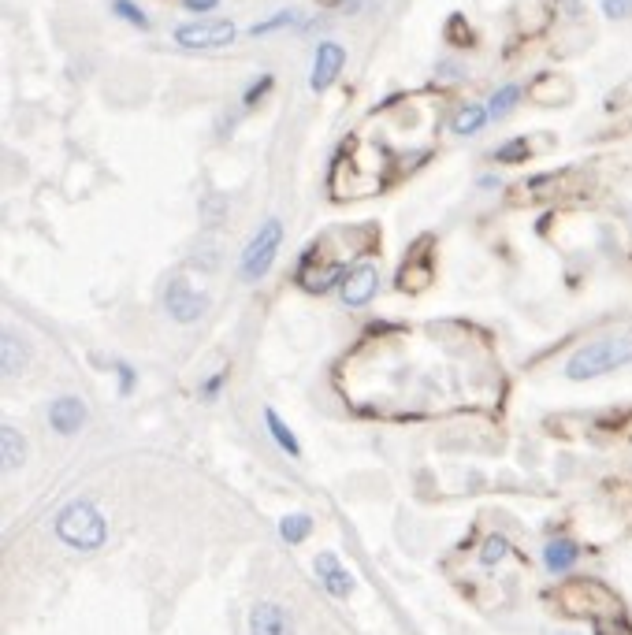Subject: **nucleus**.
<instances>
[{"mask_svg": "<svg viewBox=\"0 0 632 635\" xmlns=\"http://www.w3.org/2000/svg\"><path fill=\"white\" fill-rule=\"evenodd\" d=\"M298 23V12H279V15H272V19H264V23H257L250 30L253 38H264V34H272V30H283V26H294Z\"/></svg>", "mask_w": 632, "mask_h": 635, "instance_id": "obj_24", "label": "nucleus"}, {"mask_svg": "<svg viewBox=\"0 0 632 635\" xmlns=\"http://www.w3.org/2000/svg\"><path fill=\"white\" fill-rule=\"evenodd\" d=\"M264 424H268V435H272V442H276L283 454L298 457L302 454V446H298V439L290 435V428L283 424V416L276 413V409H264Z\"/></svg>", "mask_w": 632, "mask_h": 635, "instance_id": "obj_19", "label": "nucleus"}, {"mask_svg": "<svg viewBox=\"0 0 632 635\" xmlns=\"http://www.w3.org/2000/svg\"><path fill=\"white\" fill-rule=\"evenodd\" d=\"M577 543L573 539H551V543L543 546V565L551 572H569L573 569V561H577Z\"/></svg>", "mask_w": 632, "mask_h": 635, "instance_id": "obj_17", "label": "nucleus"}, {"mask_svg": "<svg viewBox=\"0 0 632 635\" xmlns=\"http://www.w3.org/2000/svg\"><path fill=\"white\" fill-rule=\"evenodd\" d=\"M268 90H272V75H261V78H257V82L250 86V93H246L242 101H246V104H257Z\"/></svg>", "mask_w": 632, "mask_h": 635, "instance_id": "obj_27", "label": "nucleus"}, {"mask_svg": "<svg viewBox=\"0 0 632 635\" xmlns=\"http://www.w3.org/2000/svg\"><path fill=\"white\" fill-rule=\"evenodd\" d=\"M316 576H320V584L328 587V595L335 598H346L354 591V576L346 572V565L335 554H320L316 558Z\"/></svg>", "mask_w": 632, "mask_h": 635, "instance_id": "obj_13", "label": "nucleus"}, {"mask_svg": "<svg viewBox=\"0 0 632 635\" xmlns=\"http://www.w3.org/2000/svg\"><path fill=\"white\" fill-rule=\"evenodd\" d=\"M603 15L606 19H629L632 0H603Z\"/></svg>", "mask_w": 632, "mask_h": 635, "instance_id": "obj_26", "label": "nucleus"}, {"mask_svg": "<svg viewBox=\"0 0 632 635\" xmlns=\"http://www.w3.org/2000/svg\"><path fill=\"white\" fill-rule=\"evenodd\" d=\"M250 635H294V621L276 602H257L250 613Z\"/></svg>", "mask_w": 632, "mask_h": 635, "instance_id": "obj_11", "label": "nucleus"}, {"mask_svg": "<svg viewBox=\"0 0 632 635\" xmlns=\"http://www.w3.org/2000/svg\"><path fill=\"white\" fill-rule=\"evenodd\" d=\"M220 387H224V376H212L209 383H205V398H212V394H220Z\"/></svg>", "mask_w": 632, "mask_h": 635, "instance_id": "obj_31", "label": "nucleus"}, {"mask_svg": "<svg viewBox=\"0 0 632 635\" xmlns=\"http://www.w3.org/2000/svg\"><path fill=\"white\" fill-rule=\"evenodd\" d=\"M621 101H632V78L625 82V86H621L618 93H614V104H621Z\"/></svg>", "mask_w": 632, "mask_h": 635, "instance_id": "obj_32", "label": "nucleus"}, {"mask_svg": "<svg viewBox=\"0 0 632 635\" xmlns=\"http://www.w3.org/2000/svg\"><path fill=\"white\" fill-rule=\"evenodd\" d=\"M186 4V12H194V15H205V12H212L220 0H183Z\"/></svg>", "mask_w": 632, "mask_h": 635, "instance_id": "obj_29", "label": "nucleus"}, {"mask_svg": "<svg viewBox=\"0 0 632 635\" xmlns=\"http://www.w3.org/2000/svg\"><path fill=\"white\" fill-rule=\"evenodd\" d=\"M357 253H365V227H339V231L320 234L298 260V283L309 294H324L335 283L343 286V279L350 275L346 264Z\"/></svg>", "mask_w": 632, "mask_h": 635, "instance_id": "obj_1", "label": "nucleus"}, {"mask_svg": "<svg viewBox=\"0 0 632 635\" xmlns=\"http://www.w3.org/2000/svg\"><path fill=\"white\" fill-rule=\"evenodd\" d=\"M599 635H632V628L625 621H610V624H599Z\"/></svg>", "mask_w": 632, "mask_h": 635, "instance_id": "obj_30", "label": "nucleus"}, {"mask_svg": "<svg viewBox=\"0 0 632 635\" xmlns=\"http://www.w3.org/2000/svg\"><path fill=\"white\" fill-rule=\"evenodd\" d=\"M484 123H491V112L488 104H465L458 116H454V134H461V138H469V134H476V130H484Z\"/></svg>", "mask_w": 632, "mask_h": 635, "instance_id": "obj_18", "label": "nucleus"}, {"mask_svg": "<svg viewBox=\"0 0 632 635\" xmlns=\"http://www.w3.org/2000/svg\"><path fill=\"white\" fill-rule=\"evenodd\" d=\"M279 535H283V543L290 546L305 543V539L313 535V520L305 517V513H290V517L279 520Z\"/></svg>", "mask_w": 632, "mask_h": 635, "instance_id": "obj_20", "label": "nucleus"}, {"mask_svg": "<svg viewBox=\"0 0 632 635\" xmlns=\"http://www.w3.org/2000/svg\"><path fill=\"white\" fill-rule=\"evenodd\" d=\"M27 361H30L27 342L15 335V331H4V338H0V372L4 376H19L27 368Z\"/></svg>", "mask_w": 632, "mask_h": 635, "instance_id": "obj_14", "label": "nucleus"}, {"mask_svg": "<svg viewBox=\"0 0 632 635\" xmlns=\"http://www.w3.org/2000/svg\"><path fill=\"white\" fill-rule=\"evenodd\" d=\"M528 156V142L525 138H517V142H506V145H499V149H495V160H502V164H506V160H525Z\"/></svg>", "mask_w": 632, "mask_h": 635, "instance_id": "obj_25", "label": "nucleus"}, {"mask_svg": "<svg viewBox=\"0 0 632 635\" xmlns=\"http://www.w3.org/2000/svg\"><path fill=\"white\" fill-rule=\"evenodd\" d=\"M521 101V86H502L495 97L488 101V112H491V119H502L514 104Z\"/></svg>", "mask_w": 632, "mask_h": 635, "instance_id": "obj_21", "label": "nucleus"}, {"mask_svg": "<svg viewBox=\"0 0 632 635\" xmlns=\"http://www.w3.org/2000/svg\"><path fill=\"white\" fill-rule=\"evenodd\" d=\"M562 635H569V632H562Z\"/></svg>", "mask_w": 632, "mask_h": 635, "instance_id": "obj_33", "label": "nucleus"}, {"mask_svg": "<svg viewBox=\"0 0 632 635\" xmlns=\"http://www.w3.org/2000/svg\"><path fill=\"white\" fill-rule=\"evenodd\" d=\"M49 424H53V431H60V435H79L82 424H86V402L75 398V394L56 398V402L49 405Z\"/></svg>", "mask_w": 632, "mask_h": 635, "instance_id": "obj_12", "label": "nucleus"}, {"mask_svg": "<svg viewBox=\"0 0 632 635\" xmlns=\"http://www.w3.org/2000/svg\"><path fill=\"white\" fill-rule=\"evenodd\" d=\"M432 249H435V238H417L413 246H409L406 260H402V268H398V286L402 290H424L428 279H432Z\"/></svg>", "mask_w": 632, "mask_h": 635, "instance_id": "obj_8", "label": "nucleus"}, {"mask_svg": "<svg viewBox=\"0 0 632 635\" xmlns=\"http://www.w3.org/2000/svg\"><path fill=\"white\" fill-rule=\"evenodd\" d=\"M0 457H4V468H8V472H19V468L27 465V439H23V431L12 428V424L0 428Z\"/></svg>", "mask_w": 632, "mask_h": 635, "instance_id": "obj_15", "label": "nucleus"}, {"mask_svg": "<svg viewBox=\"0 0 632 635\" xmlns=\"http://www.w3.org/2000/svg\"><path fill=\"white\" fill-rule=\"evenodd\" d=\"M376 290H380L376 268H372V264H357V268H350L343 286H339V298H343L346 309H365V305L376 298Z\"/></svg>", "mask_w": 632, "mask_h": 635, "instance_id": "obj_9", "label": "nucleus"}, {"mask_svg": "<svg viewBox=\"0 0 632 635\" xmlns=\"http://www.w3.org/2000/svg\"><path fill=\"white\" fill-rule=\"evenodd\" d=\"M506 554H510V539H502V535H488V539H484V554H480V561L491 569V565H499Z\"/></svg>", "mask_w": 632, "mask_h": 635, "instance_id": "obj_23", "label": "nucleus"}, {"mask_svg": "<svg viewBox=\"0 0 632 635\" xmlns=\"http://www.w3.org/2000/svg\"><path fill=\"white\" fill-rule=\"evenodd\" d=\"M283 246V223L272 216V220L261 223V231L253 234V242L246 246L242 253V264H238V272L246 283H261L264 275L272 272V264H276V253Z\"/></svg>", "mask_w": 632, "mask_h": 635, "instance_id": "obj_5", "label": "nucleus"}, {"mask_svg": "<svg viewBox=\"0 0 632 635\" xmlns=\"http://www.w3.org/2000/svg\"><path fill=\"white\" fill-rule=\"evenodd\" d=\"M112 12H116L119 19H127L131 26H138V30H149V15H145L134 0H112Z\"/></svg>", "mask_w": 632, "mask_h": 635, "instance_id": "obj_22", "label": "nucleus"}, {"mask_svg": "<svg viewBox=\"0 0 632 635\" xmlns=\"http://www.w3.org/2000/svg\"><path fill=\"white\" fill-rule=\"evenodd\" d=\"M238 38V26L231 19H198V23L175 26V45L183 49H224Z\"/></svg>", "mask_w": 632, "mask_h": 635, "instance_id": "obj_7", "label": "nucleus"}, {"mask_svg": "<svg viewBox=\"0 0 632 635\" xmlns=\"http://www.w3.org/2000/svg\"><path fill=\"white\" fill-rule=\"evenodd\" d=\"M554 606L566 613V617H577V621H595V624H610L621 621V598L603 584V580H592V576H580V580H566L562 587L551 591Z\"/></svg>", "mask_w": 632, "mask_h": 635, "instance_id": "obj_2", "label": "nucleus"}, {"mask_svg": "<svg viewBox=\"0 0 632 635\" xmlns=\"http://www.w3.org/2000/svg\"><path fill=\"white\" fill-rule=\"evenodd\" d=\"M625 364H632V335H606L580 346L569 357L566 376L577 379V383H588V379H599L606 372H618Z\"/></svg>", "mask_w": 632, "mask_h": 635, "instance_id": "obj_4", "label": "nucleus"}, {"mask_svg": "<svg viewBox=\"0 0 632 635\" xmlns=\"http://www.w3.org/2000/svg\"><path fill=\"white\" fill-rule=\"evenodd\" d=\"M119 394H127V390H134V368H127V364H119Z\"/></svg>", "mask_w": 632, "mask_h": 635, "instance_id": "obj_28", "label": "nucleus"}, {"mask_svg": "<svg viewBox=\"0 0 632 635\" xmlns=\"http://www.w3.org/2000/svg\"><path fill=\"white\" fill-rule=\"evenodd\" d=\"M209 305H212L209 290L194 286L183 275L164 286V309H168V316H172L175 324H198V320L209 316Z\"/></svg>", "mask_w": 632, "mask_h": 635, "instance_id": "obj_6", "label": "nucleus"}, {"mask_svg": "<svg viewBox=\"0 0 632 635\" xmlns=\"http://www.w3.org/2000/svg\"><path fill=\"white\" fill-rule=\"evenodd\" d=\"M53 532L56 539L71 550H79V554H93V550H101L108 539V520L105 513L93 506L90 498H75V502H67L53 520Z\"/></svg>", "mask_w": 632, "mask_h": 635, "instance_id": "obj_3", "label": "nucleus"}, {"mask_svg": "<svg viewBox=\"0 0 632 635\" xmlns=\"http://www.w3.org/2000/svg\"><path fill=\"white\" fill-rule=\"evenodd\" d=\"M343 64H346L343 45H339V41H320V45H316V56H313V75H309L313 93L328 90L331 82L343 75Z\"/></svg>", "mask_w": 632, "mask_h": 635, "instance_id": "obj_10", "label": "nucleus"}, {"mask_svg": "<svg viewBox=\"0 0 632 635\" xmlns=\"http://www.w3.org/2000/svg\"><path fill=\"white\" fill-rule=\"evenodd\" d=\"M569 97H573V82L562 75H543V78H536V86H532V101L551 104V108L566 104Z\"/></svg>", "mask_w": 632, "mask_h": 635, "instance_id": "obj_16", "label": "nucleus"}]
</instances>
